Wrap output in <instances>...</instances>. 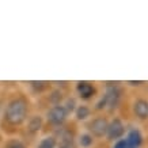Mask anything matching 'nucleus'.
Segmentation results:
<instances>
[{
	"instance_id": "f257e3e1",
	"label": "nucleus",
	"mask_w": 148,
	"mask_h": 148,
	"mask_svg": "<svg viewBox=\"0 0 148 148\" xmlns=\"http://www.w3.org/2000/svg\"><path fill=\"white\" fill-rule=\"evenodd\" d=\"M27 114V102L23 98H16L11 101L5 110V118L10 124L18 125L25 121Z\"/></svg>"
},
{
	"instance_id": "f03ea898",
	"label": "nucleus",
	"mask_w": 148,
	"mask_h": 148,
	"mask_svg": "<svg viewBox=\"0 0 148 148\" xmlns=\"http://www.w3.org/2000/svg\"><path fill=\"white\" fill-rule=\"evenodd\" d=\"M121 94H122V91H121V88L118 87V84H116V83H114V84H113V83H108L106 94H105L108 106H110L112 109L117 108L118 103H120V99H121Z\"/></svg>"
},
{
	"instance_id": "7ed1b4c3",
	"label": "nucleus",
	"mask_w": 148,
	"mask_h": 148,
	"mask_svg": "<svg viewBox=\"0 0 148 148\" xmlns=\"http://www.w3.org/2000/svg\"><path fill=\"white\" fill-rule=\"evenodd\" d=\"M68 113L61 105H56L48 112V121L53 125H61L67 120Z\"/></svg>"
},
{
	"instance_id": "20e7f679",
	"label": "nucleus",
	"mask_w": 148,
	"mask_h": 148,
	"mask_svg": "<svg viewBox=\"0 0 148 148\" xmlns=\"http://www.w3.org/2000/svg\"><path fill=\"white\" fill-rule=\"evenodd\" d=\"M108 125L109 122L106 118H103V117H98V118H95L92 121L88 124V130H90L92 136L95 137H102V136L106 135V132H108Z\"/></svg>"
},
{
	"instance_id": "39448f33",
	"label": "nucleus",
	"mask_w": 148,
	"mask_h": 148,
	"mask_svg": "<svg viewBox=\"0 0 148 148\" xmlns=\"http://www.w3.org/2000/svg\"><path fill=\"white\" fill-rule=\"evenodd\" d=\"M124 132H125V128H124V124L121 122V120L114 118L112 122H109L106 135H108V137L110 140H117V139H121Z\"/></svg>"
},
{
	"instance_id": "423d86ee",
	"label": "nucleus",
	"mask_w": 148,
	"mask_h": 148,
	"mask_svg": "<svg viewBox=\"0 0 148 148\" xmlns=\"http://www.w3.org/2000/svg\"><path fill=\"white\" fill-rule=\"evenodd\" d=\"M76 90L83 99H90L95 94V87L88 82H79L76 86Z\"/></svg>"
},
{
	"instance_id": "0eeeda50",
	"label": "nucleus",
	"mask_w": 148,
	"mask_h": 148,
	"mask_svg": "<svg viewBox=\"0 0 148 148\" xmlns=\"http://www.w3.org/2000/svg\"><path fill=\"white\" fill-rule=\"evenodd\" d=\"M133 112L140 120L148 118V101L145 99H137L133 105Z\"/></svg>"
},
{
	"instance_id": "6e6552de",
	"label": "nucleus",
	"mask_w": 148,
	"mask_h": 148,
	"mask_svg": "<svg viewBox=\"0 0 148 148\" xmlns=\"http://www.w3.org/2000/svg\"><path fill=\"white\" fill-rule=\"evenodd\" d=\"M125 140L128 143V148H139L143 143V136L137 129H132Z\"/></svg>"
},
{
	"instance_id": "1a4fd4ad",
	"label": "nucleus",
	"mask_w": 148,
	"mask_h": 148,
	"mask_svg": "<svg viewBox=\"0 0 148 148\" xmlns=\"http://www.w3.org/2000/svg\"><path fill=\"white\" fill-rule=\"evenodd\" d=\"M60 148H75L73 137H72L71 132L64 130L63 133L60 135Z\"/></svg>"
},
{
	"instance_id": "9d476101",
	"label": "nucleus",
	"mask_w": 148,
	"mask_h": 148,
	"mask_svg": "<svg viewBox=\"0 0 148 148\" xmlns=\"http://www.w3.org/2000/svg\"><path fill=\"white\" fill-rule=\"evenodd\" d=\"M41 126H42V118L40 116L33 117L30 122H29V132L30 133H37L41 129Z\"/></svg>"
},
{
	"instance_id": "9b49d317",
	"label": "nucleus",
	"mask_w": 148,
	"mask_h": 148,
	"mask_svg": "<svg viewBox=\"0 0 148 148\" xmlns=\"http://www.w3.org/2000/svg\"><path fill=\"white\" fill-rule=\"evenodd\" d=\"M90 116V109L87 106H77L76 109V118L77 120H86L87 117Z\"/></svg>"
},
{
	"instance_id": "f8f14e48",
	"label": "nucleus",
	"mask_w": 148,
	"mask_h": 148,
	"mask_svg": "<svg viewBox=\"0 0 148 148\" xmlns=\"http://www.w3.org/2000/svg\"><path fill=\"white\" fill-rule=\"evenodd\" d=\"M79 143H80L82 147L87 148L94 143V139H92V136L91 135H82L80 137H79Z\"/></svg>"
},
{
	"instance_id": "ddd939ff",
	"label": "nucleus",
	"mask_w": 148,
	"mask_h": 148,
	"mask_svg": "<svg viewBox=\"0 0 148 148\" xmlns=\"http://www.w3.org/2000/svg\"><path fill=\"white\" fill-rule=\"evenodd\" d=\"M54 145H56V140L53 137H46L40 143L38 148H54Z\"/></svg>"
},
{
	"instance_id": "4468645a",
	"label": "nucleus",
	"mask_w": 148,
	"mask_h": 148,
	"mask_svg": "<svg viewBox=\"0 0 148 148\" xmlns=\"http://www.w3.org/2000/svg\"><path fill=\"white\" fill-rule=\"evenodd\" d=\"M4 148H26V147L21 141H18V140H11V141H8L5 144Z\"/></svg>"
},
{
	"instance_id": "2eb2a0df",
	"label": "nucleus",
	"mask_w": 148,
	"mask_h": 148,
	"mask_svg": "<svg viewBox=\"0 0 148 148\" xmlns=\"http://www.w3.org/2000/svg\"><path fill=\"white\" fill-rule=\"evenodd\" d=\"M75 106H76V103H75V99H68L67 103H65V106H64V109L67 110V113H72L73 110H75Z\"/></svg>"
},
{
	"instance_id": "dca6fc26",
	"label": "nucleus",
	"mask_w": 148,
	"mask_h": 148,
	"mask_svg": "<svg viewBox=\"0 0 148 148\" xmlns=\"http://www.w3.org/2000/svg\"><path fill=\"white\" fill-rule=\"evenodd\" d=\"M30 84H32V87L34 88V90H38V91H42L46 87L45 82H32Z\"/></svg>"
},
{
	"instance_id": "f3484780",
	"label": "nucleus",
	"mask_w": 148,
	"mask_h": 148,
	"mask_svg": "<svg viewBox=\"0 0 148 148\" xmlns=\"http://www.w3.org/2000/svg\"><path fill=\"white\" fill-rule=\"evenodd\" d=\"M61 98H63V97H61V92H60V91H54L53 94H52V97H50V101L57 105V103L61 101Z\"/></svg>"
},
{
	"instance_id": "a211bd4d",
	"label": "nucleus",
	"mask_w": 148,
	"mask_h": 148,
	"mask_svg": "<svg viewBox=\"0 0 148 148\" xmlns=\"http://www.w3.org/2000/svg\"><path fill=\"white\" fill-rule=\"evenodd\" d=\"M113 148H128V143H126L125 139H121V140H118V141L114 144V147Z\"/></svg>"
},
{
	"instance_id": "6ab92c4d",
	"label": "nucleus",
	"mask_w": 148,
	"mask_h": 148,
	"mask_svg": "<svg viewBox=\"0 0 148 148\" xmlns=\"http://www.w3.org/2000/svg\"><path fill=\"white\" fill-rule=\"evenodd\" d=\"M105 106H108V102H106V98H105V95H103V98L101 99L98 103H97V109H98V110H101V109H103Z\"/></svg>"
},
{
	"instance_id": "aec40b11",
	"label": "nucleus",
	"mask_w": 148,
	"mask_h": 148,
	"mask_svg": "<svg viewBox=\"0 0 148 148\" xmlns=\"http://www.w3.org/2000/svg\"><path fill=\"white\" fill-rule=\"evenodd\" d=\"M128 84H130V86H140V84H143V82L141 80H129L128 82Z\"/></svg>"
}]
</instances>
